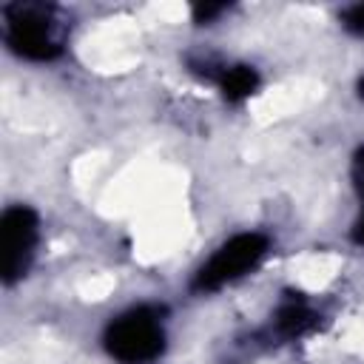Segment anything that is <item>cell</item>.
Wrapping results in <instances>:
<instances>
[{"instance_id": "1", "label": "cell", "mask_w": 364, "mask_h": 364, "mask_svg": "<svg viewBox=\"0 0 364 364\" xmlns=\"http://www.w3.org/2000/svg\"><path fill=\"white\" fill-rule=\"evenodd\" d=\"M162 310L159 307H134L114 318L105 327V350L122 364H145L154 361L165 350V330H162Z\"/></svg>"}, {"instance_id": "2", "label": "cell", "mask_w": 364, "mask_h": 364, "mask_svg": "<svg viewBox=\"0 0 364 364\" xmlns=\"http://www.w3.org/2000/svg\"><path fill=\"white\" fill-rule=\"evenodd\" d=\"M6 14V43L14 54L26 60H54L63 46L54 34V6L43 3H11L3 9Z\"/></svg>"}, {"instance_id": "3", "label": "cell", "mask_w": 364, "mask_h": 364, "mask_svg": "<svg viewBox=\"0 0 364 364\" xmlns=\"http://www.w3.org/2000/svg\"><path fill=\"white\" fill-rule=\"evenodd\" d=\"M270 247V239L264 233H239L233 239H228L193 276V290L199 293H210V290H219L230 282H236L239 276H245L247 270H253L264 253Z\"/></svg>"}, {"instance_id": "4", "label": "cell", "mask_w": 364, "mask_h": 364, "mask_svg": "<svg viewBox=\"0 0 364 364\" xmlns=\"http://www.w3.org/2000/svg\"><path fill=\"white\" fill-rule=\"evenodd\" d=\"M40 239V219L28 205H11L0 219V253H3V282L14 284L26 276L34 247Z\"/></svg>"}, {"instance_id": "5", "label": "cell", "mask_w": 364, "mask_h": 364, "mask_svg": "<svg viewBox=\"0 0 364 364\" xmlns=\"http://www.w3.org/2000/svg\"><path fill=\"white\" fill-rule=\"evenodd\" d=\"M318 327V316L316 310H310L301 299H287L279 310H276V330L282 336H304L310 330Z\"/></svg>"}, {"instance_id": "6", "label": "cell", "mask_w": 364, "mask_h": 364, "mask_svg": "<svg viewBox=\"0 0 364 364\" xmlns=\"http://www.w3.org/2000/svg\"><path fill=\"white\" fill-rule=\"evenodd\" d=\"M216 82L228 102H242L259 88V71L253 65H230V68H222Z\"/></svg>"}, {"instance_id": "7", "label": "cell", "mask_w": 364, "mask_h": 364, "mask_svg": "<svg viewBox=\"0 0 364 364\" xmlns=\"http://www.w3.org/2000/svg\"><path fill=\"white\" fill-rule=\"evenodd\" d=\"M353 185H355V191H358V196L364 202V145L353 156Z\"/></svg>"}, {"instance_id": "8", "label": "cell", "mask_w": 364, "mask_h": 364, "mask_svg": "<svg viewBox=\"0 0 364 364\" xmlns=\"http://www.w3.org/2000/svg\"><path fill=\"white\" fill-rule=\"evenodd\" d=\"M344 23H347V28L364 34V6H353V9L344 14Z\"/></svg>"}, {"instance_id": "9", "label": "cell", "mask_w": 364, "mask_h": 364, "mask_svg": "<svg viewBox=\"0 0 364 364\" xmlns=\"http://www.w3.org/2000/svg\"><path fill=\"white\" fill-rule=\"evenodd\" d=\"M222 11H225V6H193V20L196 23H208Z\"/></svg>"}, {"instance_id": "10", "label": "cell", "mask_w": 364, "mask_h": 364, "mask_svg": "<svg viewBox=\"0 0 364 364\" xmlns=\"http://www.w3.org/2000/svg\"><path fill=\"white\" fill-rule=\"evenodd\" d=\"M353 239H355L358 245H364V213L358 216V222H355V228H353Z\"/></svg>"}, {"instance_id": "11", "label": "cell", "mask_w": 364, "mask_h": 364, "mask_svg": "<svg viewBox=\"0 0 364 364\" xmlns=\"http://www.w3.org/2000/svg\"><path fill=\"white\" fill-rule=\"evenodd\" d=\"M358 97L364 100V74H361V80H358Z\"/></svg>"}]
</instances>
